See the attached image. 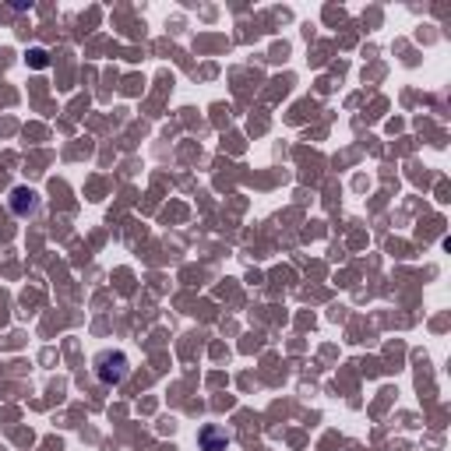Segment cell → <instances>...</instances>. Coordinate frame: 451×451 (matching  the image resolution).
Listing matches in <instances>:
<instances>
[{"mask_svg":"<svg viewBox=\"0 0 451 451\" xmlns=\"http://www.w3.org/2000/svg\"><path fill=\"white\" fill-rule=\"evenodd\" d=\"M95 374H99L102 384H116V381H124V377H127V357H124V353H106V357H99Z\"/></svg>","mask_w":451,"mask_h":451,"instance_id":"1","label":"cell"},{"mask_svg":"<svg viewBox=\"0 0 451 451\" xmlns=\"http://www.w3.org/2000/svg\"><path fill=\"white\" fill-rule=\"evenodd\" d=\"M11 208H14V215H32L39 208V194L28 190V187H14L11 190Z\"/></svg>","mask_w":451,"mask_h":451,"instance_id":"2","label":"cell"},{"mask_svg":"<svg viewBox=\"0 0 451 451\" xmlns=\"http://www.w3.org/2000/svg\"><path fill=\"white\" fill-rule=\"evenodd\" d=\"M201 448L205 451H226L229 448V434L222 427H205L201 430Z\"/></svg>","mask_w":451,"mask_h":451,"instance_id":"3","label":"cell"},{"mask_svg":"<svg viewBox=\"0 0 451 451\" xmlns=\"http://www.w3.org/2000/svg\"><path fill=\"white\" fill-rule=\"evenodd\" d=\"M50 64V57H46V50H28V67H46Z\"/></svg>","mask_w":451,"mask_h":451,"instance_id":"4","label":"cell"}]
</instances>
